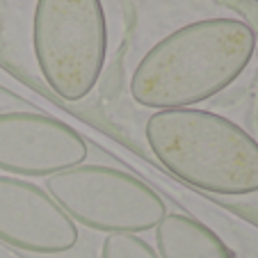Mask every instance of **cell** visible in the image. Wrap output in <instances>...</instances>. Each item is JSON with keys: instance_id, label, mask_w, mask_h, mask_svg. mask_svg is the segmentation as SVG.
I'll return each instance as SVG.
<instances>
[{"instance_id": "cell-1", "label": "cell", "mask_w": 258, "mask_h": 258, "mask_svg": "<svg viewBox=\"0 0 258 258\" xmlns=\"http://www.w3.org/2000/svg\"><path fill=\"white\" fill-rule=\"evenodd\" d=\"M256 32L235 16L180 25L151 46L131 76V96L149 110L195 107L217 96L247 71Z\"/></svg>"}, {"instance_id": "cell-2", "label": "cell", "mask_w": 258, "mask_h": 258, "mask_svg": "<svg viewBox=\"0 0 258 258\" xmlns=\"http://www.w3.org/2000/svg\"><path fill=\"white\" fill-rule=\"evenodd\" d=\"M144 135L158 162L187 185L219 197L258 192V142L231 119L199 107L158 110Z\"/></svg>"}, {"instance_id": "cell-3", "label": "cell", "mask_w": 258, "mask_h": 258, "mask_svg": "<svg viewBox=\"0 0 258 258\" xmlns=\"http://www.w3.org/2000/svg\"><path fill=\"white\" fill-rule=\"evenodd\" d=\"M32 50L41 78L62 101L87 98L107 57V19L101 0H37Z\"/></svg>"}, {"instance_id": "cell-4", "label": "cell", "mask_w": 258, "mask_h": 258, "mask_svg": "<svg viewBox=\"0 0 258 258\" xmlns=\"http://www.w3.org/2000/svg\"><path fill=\"white\" fill-rule=\"evenodd\" d=\"M46 192L80 226L107 235H140L167 215L162 197L128 171L105 165H78L48 176Z\"/></svg>"}, {"instance_id": "cell-5", "label": "cell", "mask_w": 258, "mask_h": 258, "mask_svg": "<svg viewBox=\"0 0 258 258\" xmlns=\"http://www.w3.org/2000/svg\"><path fill=\"white\" fill-rule=\"evenodd\" d=\"M85 158L87 142L69 123L39 112H0V171L48 178Z\"/></svg>"}, {"instance_id": "cell-6", "label": "cell", "mask_w": 258, "mask_h": 258, "mask_svg": "<svg viewBox=\"0 0 258 258\" xmlns=\"http://www.w3.org/2000/svg\"><path fill=\"white\" fill-rule=\"evenodd\" d=\"M78 224L25 178L0 176V240L30 253L55 256L78 244Z\"/></svg>"}, {"instance_id": "cell-7", "label": "cell", "mask_w": 258, "mask_h": 258, "mask_svg": "<svg viewBox=\"0 0 258 258\" xmlns=\"http://www.w3.org/2000/svg\"><path fill=\"white\" fill-rule=\"evenodd\" d=\"M160 258H233L213 229L183 213H167L156 226Z\"/></svg>"}, {"instance_id": "cell-8", "label": "cell", "mask_w": 258, "mask_h": 258, "mask_svg": "<svg viewBox=\"0 0 258 258\" xmlns=\"http://www.w3.org/2000/svg\"><path fill=\"white\" fill-rule=\"evenodd\" d=\"M101 258H160V256L140 235L114 233L103 240Z\"/></svg>"}]
</instances>
